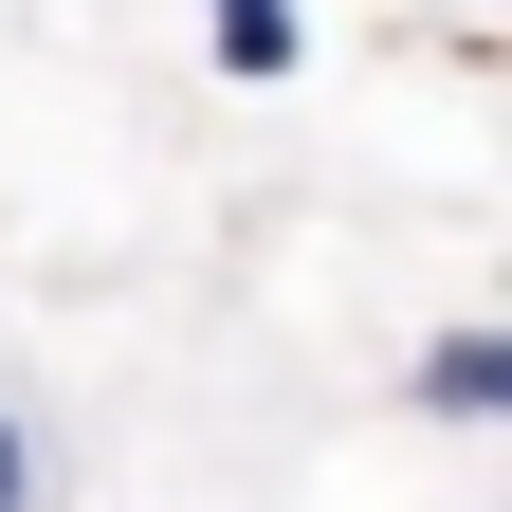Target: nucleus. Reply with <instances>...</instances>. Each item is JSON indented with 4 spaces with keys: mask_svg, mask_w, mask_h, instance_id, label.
Wrapping results in <instances>:
<instances>
[{
    "mask_svg": "<svg viewBox=\"0 0 512 512\" xmlns=\"http://www.w3.org/2000/svg\"><path fill=\"white\" fill-rule=\"evenodd\" d=\"M512 403V330H439L421 348V421H494Z\"/></svg>",
    "mask_w": 512,
    "mask_h": 512,
    "instance_id": "1",
    "label": "nucleus"
},
{
    "mask_svg": "<svg viewBox=\"0 0 512 512\" xmlns=\"http://www.w3.org/2000/svg\"><path fill=\"white\" fill-rule=\"evenodd\" d=\"M202 37H220V74H293V0H202Z\"/></svg>",
    "mask_w": 512,
    "mask_h": 512,
    "instance_id": "2",
    "label": "nucleus"
},
{
    "mask_svg": "<svg viewBox=\"0 0 512 512\" xmlns=\"http://www.w3.org/2000/svg\"><path fill=\"white\" fill-rule=\"evenodd\" d=\"M37 494H55V458H37V403L0 384V512H37Z\"/></svg>",
    "mask_w": 512,
    "mask_h": 512,
    "instance_id": "3",
    "label": "nucleus"
}]
</instances>
